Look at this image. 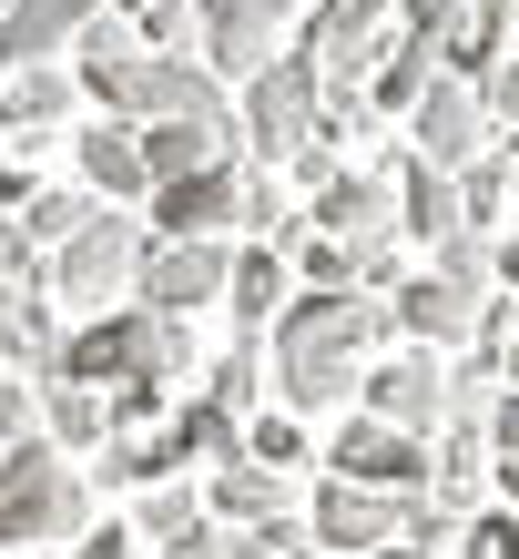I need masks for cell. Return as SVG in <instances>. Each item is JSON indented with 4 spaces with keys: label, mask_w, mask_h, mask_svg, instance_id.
Segmentation results:
<instances>
[{
    "label": "cell",
    "mask_w": 519,
    "mask_h": 559,
    "mask_svg": "<svg viewBox=\"0 0 519 559\" xmlns=\"http://www.w3.org/2000/svg\"><path fill=\"white\" fill-rule=\"evenodd\" d=\"M387 325L398 316L377 295H306L296 285V306L275 316V397H285V417H337L367 386V346Z\"/></svg>",
    "instance_id": "1"
},
{
    "label": "cell",
    "mask_w": 519,
    "mask_h": 559,
    "mask_svg": "<svg viewBox=\"0 0 519 559\" xmlns=\"http://www.w3.org/2000/svg\"><path fill=\"white\" fill-rule=\"evenodd\" d=\"M184 367H193V346H184V325H174V316H153V306H113V316H92L82 336H61L51 386H92V397L113 386V417H153V397H164Z\"/></svg>",
    "instance_id": "2"
},
{
    "label": "cell",
    "mask_w": 519,
    "mask_h": 559,
    "mask_svg": "<svg viewBox=\"0 0 519 559\" xmlns=\"http://www.w3.org/2000/svg\"><path fill=\"white\" fill-rule=\"evenodd\" d=\"M92 539V488L51 438H21L0 457V549H82Z\"/></svg>",
    "instance_id": "3"
},
{
    "label": "cell",
    "mask_w": 519,
    "mask_h": 559,
    "mask_svg": "<svg viewBox=\"0 0 519 559\" xmlns=\"http://www.w3.org/2000/svg\"><path fill=\"white\" fill-rule=\"evenodd\" d=\"M143 254H153V235H143L122 204H103L72 245L51 254V295H72V306H113V295L143 285Z\"/></svg>",
    "instance_id": "4"
},
{
    "label": "cell",
    "mask_w": 519,
    "mask_h": 559,
    "mask_svg": "<svg viewBox=\"0 0 519 559\" xmlns=\"http://www.w3.org/2000/svg\"><path fill=\"white\" fill-rule=\"evenodd\" d=\"M316 112H327V72H316L306 51H275L266 72L245 82V143L266 153V174L296 163V143L316 133Z\"/></svg>",
    "instance_id": "5"
},
{
    "label": "cell",
    "mask_w": 519,
    "mask_h": 559,
    "mask_svg": "<svg viewBox=\"0 0 519 559\" xmlns=\"http://www.w3.org/2000/svg\"><path fill=\"white\" fill-rule=\"evenodd\" d=\"M327 478L387 488V499H428L438 448H428V438H408V427H387V417H346V427H337V448H327Z\"/></svg>",
    "instance_id": "6"
},
{
    "label": "cell",
    "mask_w": 519,
    "mask_h": 559,
    "mask_svg": "<svg viewBox=\"0 0 519 559\" xmlns=\"http://www.w3.org/2000/svg\"><path fill=\"white\" fill-rule=\"evenodd\" d=\"M479 153H489V103H479V82L438 72L428 92H417V112H408V163H428V174H469Z\"/></svg>",
    "instance_id": "7"
},
{
    "label": "cell",
    "mask_w": 519,
    "mask_h": 559,
    "mask_svg": "<svg viewBox=\"0 0 519 559\" xmlns=\"http://www.w3.org/2000/svg\"><path fill=\"white\" fill-rule=\"evenodd\" d=\"M306 539H316V549H387V539H408V499L356 488V478H327V488L306 499Z\"/></svg>",
    "instance_id": "8"
},
{
    "label": "cell",
    "mask_w": 519,
    "mask_h": 559,
    "mask_svg": "<svg viewBox=\"0 0 519 559\" xmlns=\"http://www.w3.org/2000/svg\"><path fill=\"white\" fill-rule=\"evenodd\" d=\"M193 21H204V72H266L275 61V31L296 21V0H193Z\"/></svg>",
    "instance_id": "9"
},
{
    "label": "cell",
    "mask_w": 519,
    "mask_h": 559,
    "mask_svg": "<svg viewBox=\"0 0 519 559\" xmlns=\"http://www.w3.org/2000/svg\"><path fill=\"white\" fill-rule=\"evenodd\" d=\"M224 275H235V254L224 245H153L143 254V285H133V306H153V316H193V306H214L224 295Z\"/></svg>",
    "instance_id": "10"
},
{
    "label": "cell",
    "mask_w": 519,
    "mask_h": 559,
    "mask_svg": "<svg viewBox=\"0 0 519 559\" xmlns=\"http://www.w3.org/2000/svg\"><path fill=\"white\" fill-rule=\"evenodd\" d=\"M367 417L408 427V438H438V427H448V367H438L428 346H417V356H387V367H367Z\"/></svg>",
    "instance_id": "11"
},
{
    "label": "cell",
    "mask_w": 519,
    "mask_h": 559,
    "mask_svg": "<svg viewBox=\"0 0 519 559\" xmlns=\"http://www.w3.org/2000/svg\"><path fill=\"white\" fill-rule=\"evenodd\" d=\"M235 204H245V174H235V163L184 174V183H153V224H164L153 245H214L224 224H235Z\"/></svg>",
    "instance_id": "12"
},
{
    "label": "cell",
    "mask_w": 519,
    "mask_h": 559,
    "mask_svg": "<svg viewBox=\"0 0 519 559\" xmlns=\"http://www.w3.org/2000/svg\"><path fill=\"white\" fill-rule=\"evenodd\" d=\"M92 21H103V0H11V11H0V72H42Z\"/></svg>",
    "instance_id": "13"
},
{
    "label": "cell",
    "mask_w": 519,
    "mask_h": 559,
    "mask_svg": "<svg viewBox=\"0 0 519 559\" xmlns=\"http://www.w3.org/2000/svg\"><path fill=\"white\" fill-rule=\"evenodd\" d=\"M387 316H398V325H408V336L428 346V356H438V346H469V336H489V295H469V285H438V275H408Z\"/></svg>",
    "instance_id": "14"
},
{
    "label": "cell",
    "mask_w": 519,
    "mask_h": 559,
    "mask_svg": "<svg viewBox=\"0 0 519 559\" xmlns=\"http://www.w3.org/2000/svg\"><path fill=\"white\" fill-rule=\"evenodd\" d=\"M306 224L327 245H387V235H398V174H337L327 193H316Z\"/></svg>",
    "instance_id": "15"
},
{
    "label": "cell",
    "mask_w": 519,
    "mask_h": 559,
    "mask_svg": "<svg viewBox=\"0 0 519 559\" xmlns=\"http://www.w3.org/2000/svg\"><path fill=\"white\" fill-rule=\"evenodd\" d=\"M72 163H82V193L92 204H153V174H143V133L133 122H92V133H72Z\"/></svg>",
    "instance_id": "16"
},
{
    "label": "cell",
    "mask_w": 519,
    "mask_h": 559,
    "mask_svg": "<svg viewBox=\"0 0 519 559\" xmlns=\"http://www.w3.org/2000/svg\"><path fill=\"white\" fill-rule=\"evenodd\" d=\"M72 103H82V82L61 72V61H42V72H11V92H0V133L42 143V133H61V122H72Z\"/></svg>",
    "instance_id": "17"
},
{
    "label": "cell",
    "mask_w": 519,
    "mask_h": 559,
    "mask_svg": "<svg viewBox=\"0 0 519 559\" xmlns=\"http://www.w3.org/2000/svg\"><path fill=\"white\" fill-rule=\"evenodd\" d=\"M398 235H417V245H448V235H469V204H459V174H428V163H408L398 174Z\"/></svg>",
    "instance_id": "18"
},
{
    "label": "cell",
    "mask_w": 519,
    "mask_h": 559,
    "mask_svg": "<svg viewBox=\"0 0 519 559\" xmlns=\"http://www.w3.org/2000/svg\"><path fill=\"white\" fill-rule=\"evenodd\" d=\"M224 306L245 316V336L296 306V265H285V245H245V254H235V275H224Z\"/></svg>",
    "instance_id": "19"
},
{
    "label": "cell",
    "mask_w": 519,
    "mask_h": 559,
    "mask_svg": "<svg viewBox=\"0 0 519 559\" xmlns=\"http://www.w3.org/2000/svg\"><path fill=\"white\" fill-rule=\"evenodd\" d=\"M133 133H143L153 183H184V174H214L224 163V122H133Z\"/></svg>",
    "instance_id": "20"
},
{
    "label": "cell",
    "mask_w": 519,
    "mask_h": 559,
    "mask_svg": "<svg viewBox=\"0 0 519 559\" xmlns=\"http://www.w3.org/2000/svg\"><path fill=\"white\" fill-rule=\"evenodd\" d=\"M285 499H296L285 468H255V457H235V468L214 478V509L235 519V530H285Z\"/></svg>",
    "instance_id": "21"
},
{
    "label": "cell",
    "mask_w": 519,
    "mask_h": 559,
    "mask_svg": "<svg viewBox=\"0 0 519 559\" xmlns=\"http://www.w3.org/2000/svg\"><path fill=\"white\" fill-rule=\"evenodd\" d=\"M428 82H438V51H428V41H387L367 103H377V112H417V92H428Z\"/></svg>",
    "instance_id": "22"
},
{
    "label": "cell",
    "mask_w": 519,
    "mask_h": 559,
    "mask_svg": "<svg viewBox=\"0 0 519 559\" xmlns=\"http://www.w3.org/2000/svg\"><path fill=\"white\" fill-rule=\"evenodd\" d=\"M0 367H61V336L31 295H0Z\"/></svg>",
    "instance_id": "23"
},
{
    "label": "cell",
    "mask_w": 519,
    "mask_h": 559,
    "mask_svg": "<svg viewBox=\"0 0 519 559\" xmlns=\"http://www.w3.org/2000/svg\"><path fill=\"white\" fill-rule=\"evenodd\" d=\"M255 367H266V346H255V336H245V346H224L214 367H204V407H224V417L245 427V407L266 397V377H255Z\"/></svg>",
    "instance_id": "24"
},
{
    "label": "cell",
    "mask_w": 519,
    "mask_h": 559,
    "mask_svg": "<svg viewBox=\"0 0 519 559\" xmlns=\"http://www.w3.org/2000/svg\"><path fill=\"white\" fill-rule=\"evenodd\" d=\"M479 468H489V438H479V427H438V499L448 509L479 499Z\"/></svg>",
    "instance_id": "25"
},
{
    "label": "cell",
    "mask_w": 519,
    "mask_h": 559,
    "mask_svg": "<svg viewBox=\"0 0 519 559\" xmlns=\"http://www.w3.org/2000/svg\"><path fill=\"white\" fill-rule=\"evenodd\" d=\"M92 214H103L92 193H31V204H21V245H72Z\"/></svg>",
    "instance_id": "26"
},
{
    "label": "cell",
    "mask_w": 519,
    "mask_h": 559,
    "mask_svg": "<svg viewBox=\"0 0 519 559\" xmlns=\"http://www.w3.org/2000/svg\"><path fill=\"white\" fill-rule=\"evenodd\" d=\"M113 438V397H92V386H51V448H92Z\"/></svg>",
    "instance_id": "27"
},
{
    "label": "cell",
    "mask_w": 519,
    "mask_h": 559,
    "mask_svg": "<svg viewBox=\"0 0 519 559\" xmlns=\"http://www.w3.org/2000/svg\"><path fill=\"white\" fill-rule=\"evenodd\" d=\"M235 224H245L255 245H285V235H296V204H285V183H275V174H255V183H245V204H235Z\"/></svg>",
    "instance_id": "28"
},
{
    "label": "cell",
    "mask_w": 519,
    "mask_h": 559,
    "mask_svg": "<svg viewBox=\"0 0 519 559\" xmlns=\"http://www.w3.org/2000/svg\"><path fill=\"white\" fill-rule=\"evenodd\" d=\"M193 530H204V499H193V488H153V499H143V539L184 549Z\"/></svg>",
    "instance_id": "29"
},
{
    "label": "cell",
    "mask_w": 519,
    "mask_h": 559,
    "mask_svg": "<svg viewBox=\"0 0 519 559\" xmlns=\"http://www.w3.org/2000/svg\"><path fill=\"white\" fill-rule=\"evenodd\" d=\"M428 275L438 285H469V295H489L499 275H489V235H448L438 254H428Z\"/></svg>",
    "instance_id": "30"
},
{
    "label": "cell",
    "mask_w": 519,
    "mask_h": 559,
    "mask_svg": "<svg viewBox=\"0 0 519 559\" xmlns=\"http://www.w3.org/2000/svg\"><path fill=\"white\" fill-rule=\"evenodd\" d=\"M337 174H346V153H337L327 133H306V143H296V183H306V193H327Z\"/></svg>",
    "instance_id": "31"
},
{
    "label": "cell",
    "mask_w": 519,
    "mask_h": 559,
    "mask_svg": "<svg viewBox=\"0 0 519 559\" xmlns=\"http://www.w3.org/2000/svg\"><path fill=\"white\" fill-rule=\"evenodd\" d=\"M459 559H519V519H509V509H489V519H479V539H469Z\"/></svg>",
    "instance_id": "32"
},
{
    "label": "cell",
    "mask_w": 519,
    "mask_h": 559,
    "mask_svg": "<svg viewBox=\"0 0 519 559\" xmlns=\"http://www.w3.org/2000/svg\"><path fill=\"white\" fill-rule=\"evenodd\" d=\"M479 438H489V457H519V386H509V397H489V417H479Z\"/></svg>",
    "instance_id": "33"
},
{
    "label": "cell",
    "mask_w": 519,
    "mask_h": 559,
    "mask_svg": "<svg viewBox=\"0 0 519 559\" xmlns=\"http://www.w3.org/2000/svg\"><path fill=\"white\" fill-rule=\"evenodd\" d=\"M479 103H489V112L509 122V133H519V51L499 61V72H489V82H479Z\"/></svg>",
    "instance_id": "34"
},
{
    "label": "cell",
    "mask_w": 519,
    "mask_h": 559,
    "mask_svg": "<svg viewBox=\"0 0 519 559\" xmlns=\"http://www.w3.org/2000/svg\"><path fill=\"white\" fill-rule=\"evenodd\" d=\"M489 275L509 285V306H519V245H489Z\"/></svg>",
    "instance_id": "35"
},
{
    "label": "cell",
    "mask_w": 519,
    "mask_h": 559,
    "mask_svg": "<svg viewBox=\"0 0 519 559\" xmlns=\"http://www.w3.org/2000/svg\"><path fill=\"white\" fill-rule=\"evenodd\" d=\"M377 559H459V549H428V539H387Z\"/></svg>",
    "instance_id": "36"
},
{
    "label": "cell",
    "mask_w": 519,
    "mask_h": 559,
    "mask_svg": "<svg viewBox=\"0 0 519 559\" xmlns=\"http://www.w3.org/2000/svg\"><path fill=\"white\" fill-rule=\"evenodd\" d=\"M499 488H509V519H519V457H499Z\"/></svg>",
    "instance_id": "37"
},
{
    "label": "cell",
    "mask_w": 519,
    "mask_h": 559,
    "mask_svg": "<svg viewBox=\"0 0 519 559\" xmlns=\"http://www.w3.org/2000/svg\"><path fill=\"white\" fill-rule=\"evenodd\" d=\"M489 11H519V0H489Z\"/></svg>",
    "instance_id": "38"
},
{
    "label": "cell",
    "mask_w": 519,
    "mask_h": 559,
    "mask_svg": "<svg viewBox=\"0 0 519 559\" xmlns=\"http://www.w3.org/2000/svg\"><path fill=\"white\" fill-rule=\"evenodd\" d=\"M509 51H519V21H509Z\"/></svg>",
    "instance_id": "39"
},
{
    "label": "cell",
    "mask_w": 519,
    "mask_h": 559,
    "mask_svg": "<svg viewBox=\"0 0 519 559\" xmlns=\"http://www.w3.org/2000/svg\"><path fill=\"white\" fill-rule=\"evenodd\" d=\"M398 11H417V0H398Z\"/></svg>",
    "instance_id": "40"
}]
</instances>
